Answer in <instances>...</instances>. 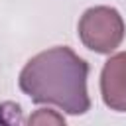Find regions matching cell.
I'll list each match as a JSON object with an SVG mask.
<instances>
[{
    "mask_svg": "<svg viewBox=\"0 0 126 126\" xmlns=\"http://www.w3.org/2000/svg\"><path fill=\"white\" fill-rule=\"evenodd\" d=\"M89 63L71 47L57 45L33 55L20 71L18 85L35 104H55L67 114L91 108L87 91Z\"/></svg>",
    "mask_w": 126,
    "mask_h": 126,
    "instance_id": "6da1fadb",
    "label": "cell"
},
{
    "mask_svg": "<svg viewBox=\"0 0 126 126\" xmlns=\"http://www.w3.org/2000/svg\"><path fill=\"white\" fill-rule=\"evenodd\" d=\"M126 33L124 20L116 8L94 6L85 10L79 20V37L83 45L94 53L114 51Z\"/></svg>",
    "mask_w": 126,
    "mask_h": 126,
    "instance_id": "7a4b0ae2",
    "label": "cell"
},
{
    "mask_svg": "<svg viewBox=\"0 0 126 126\" xmlns=\"http://www.w3.org/2000/svg\"><path fill=\"white\" fill-rule=\"evenodd\" d=\"M102 102L116 112H126V51L114 53L100 71Z\"/></svg>",
    "mask_w": 126,
    "mask_h": 126,
    "instance_id": "3957f363",
    "label": "cell"
},
{
    "mask_svg": "<svg viewBox=\"0 0 126 126\" xmlns=\"http://www.w3.org/2000/svg\"><path fill=\"white\" fill-rule=\"evenodd\" d=\"M41 120H43V122H45V120H47V122H49V120H53V122H59V124H61V122H65V120H63V118H59V116H49V114H45V110H39L35 116H32V118H30V122H41Z\"/></svg>",
    "mask_w": 126,
    "mask_h": 126,
    "instance_id": "277c9868",
    "label": "cell"
}]
</instances>
